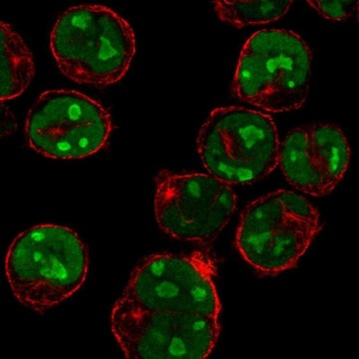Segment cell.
<instances>
[{"label": "cell", "mask_w": 359, "mask_h": 359, "mask_svg": "<svg viewBox=\"0 0 359 359\" xmlns=\"http://www.w3.org/2000/svg\"><path fill=\"white\" fill-rule=\"evenodd\" d=\"M309 6L325 20L339 22L358 14V0H309Z\"/></svg>", "instance_id": "12"}, {"label": "cell", "mask_w": 359, "mask_h": 359, "mask_svg": "<svg viewBox=\"0 0 359 359\" xmlns=\"http://www.w3.org/2000/svg\"><path fill=\"white\" fill-rule=\"evenodd\" d=\"M4 268L18 302L44 313L67 301L83 285L88 273V249L70 228L39 224L14 238Z\"/></svg>", "instance_id": "2"}, {"label": "cell", "mask_w": 359, "mask_h": 359, "mask_svg": "<svg viewBox=\"0 0 359 359\" xmlns=\"http://www.w3.org/2000/svg\"><path fill=\"white\" fill-rule=\"evenodd\" d=\"M294 1L290 0H257V1H214L219 20L237 28L269 25L283 18Z\"/></svg>", "instance_id": "11"}, {"label": "cell", "mask_w": 359, "mask_h": 359, "mask_svg": "<svg viewBox=\"0 0 359 359\" xmlns=\"http://www.w3.org/2000/svg\"><path fill=\"white\" fill-rule=\"evenodd\" d=\"M321 228L320 212L308 199L278 190L245 207L236 245L257 273L275 276L297 266Z\"/></svg>", "instance_id": "6"}, {"label": "cell", "mask_w": 359, "mask_h": 359, "mask_svg": "<svg viewBox=\"0 0 359 359\" xmlns=\"http://www.w3.org/2000/svg\"><path fill=\"white\" fill-rule=\"evenodd\" d=\"M344 131L332 123H311L292 129L280 146L278 166L290 186L311 197L330 195L351 163Z\"/></svg>", "instance_id": "9"}, {"label": "cell", "mask_w": 359, "mask_h": 359, "mask_svg": "<svg viewBox=\"0 0 359 359\" xmlns=\"http://www.w3.org/2000/svg\"><path fill=\"white\" fill-rule=\"evenodd\" d=\"M0 100L1 103L20 96L32 83L35 74L30 49L13 26L0 23Z\"/></svg>", "instance_id": "10"}, {"label": "cell", "mask_w": 359, "mask_h": 359, "mask_svg": "<svg viewBox=\"0 0 359 359\" xmlns=\"http://www.w3.org/2000/svg\"><path fill=\"white\" fill-rule=\"evenodd\" d=\"M50 50L66 77L105 88L126 76L136 54V36L128 21L110 7L81 4L57 18Z\"/></svg>", "instance_id": "3"}, {"label": "cell", "mask_w": 359, "mask_h": 359, "mask_svg": "<svg viewBox=\"0 0 359 359\" xmlns=\"http://www.w3.org/2000/svg\"><path fill=\"white\" fill-rule=\"evenodd\" d=\"M313 52L289 29L259 30L245 42L231 82V93L271 113L301 109L308 100Z\"/></svg>", "instance_id": "4"}, {"label": "cell", "mask_w": 359, "mask_h": 359, "mask_svg": "<svg viewBox=\"0 0 359 359\" xmlns=\"http://www.w3.org/2000/svg\"><path fill=\"white\" fill-rule=\"evenodd\" d=\"M216 266L204 252L146 257L111 313L128 359H204L221 334Z\"/></svg>", "instance_id": "1"}, {"label": "cell", "mask_w": 359, "mask_h": 359, "mask_svg": "<svg viewBox=\"0 0 359 359\" xmlns=\"http://www.w3.org/2000/svg\"><path fill=\"white\" fill-rule=\"evenodd\" d=\"M105 107L75 90H47L28 112L25 137L30 148L51 159H83L105 147L112 132Z\"/></svg>", "instance_id": "7"}, {"label": "cell", "mask_w": 359, "mask_h": 359, "mask_svg": "<svg viewBox=\"0 0 359 359\" xmlns=\"http://www.w3.org/2000/svg\"><path fill=\"white\" fill-rule=\"evenodd\" d=\"M280 146L273 117L241 106L212 110L197 137L203 166L230 186L250 185L273 173Z\"/></svg>", "instance_id": "5"}, {"label": "cell", "mask_w": 359, "mask_h": 359, "mask_svg": "<svg viewBox=\"0 0 359 359\" xmlns=\"http://www.w3.org/2000/svg\"><path fill=\"white\" fill-rule=\"evenodd\" d=\"M155 184L157 223L179 241L211 244L237 209L238 196L231 186L210 174L162 170Z\"/></svg>", "instance_id": "8"}]
</instances>
